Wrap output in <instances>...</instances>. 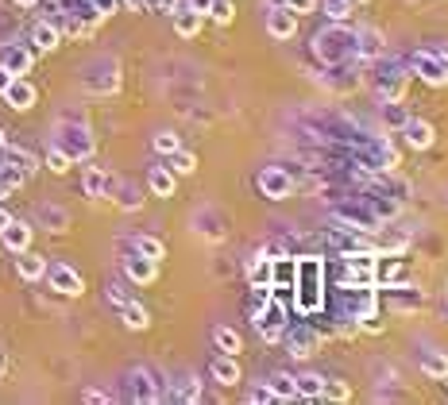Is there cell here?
<instances>
[{"label": "cell", "mask_w": 448, "mask_h": 405, "mask_svg": "<svg viewBox=\"0 0 448 405\" xmlns=\"http://www.w3.org/2000/svg\"><path fill=\"white\" fill-rule=\"evenodd\" d=\"M313 51L325 66H352L356 62V31L348 23H329L313 35Z\"/></svg>", "instance_id": "obj_1"}, {"label": "cell", "mask_w": 448, "mask_h": 405, "mask_svg": "<svg viewBox=\"0 0 448 405\" xmlns=\"http://www.w3.org/2000/svg\"><path fill=\"white\" fill-rule=\"evenodd\" d=\"M325 262L321 259H298V274H294V305H298V313L301 317H309V313H317L321 309V301H325Z\"/></svg>", "instance_id": "obj_2"}, {"label": "cell", "mask_w": 448, "mask_h": 405, "mask_svg": "<svg viewBox=\"0 0 448 405\" xmlns=\"http://www.w3.org/2000/svg\"><path fill=\"white\" fill-rule=\"evenodd\" d=\"M251 325L259 328V336H263L267 344H279L282 340V332H286L290 325H286V305L279 301V289H274V297L263 305V309L251 313Z\"/></svg>", "instance_id": "obj_3"}, {"label": "cell", "mask_w": 448, "mask_h": 405, "mask_svg": "<svg viewBox=\"0 0 448 405\" xmlns=\"http://www.w3.org/2000/svg\"><path fill=\"white\" fill-rule=\"evenodd\" d=\"M382 289V301H387L390 313H413L425 305V294L418 286H406V282H394V286H379Z\"/></svg>", "instance_id": "obj_4"}, {"label": "cell", "mask_w": 448, "mask_h": 405, "mask_svg": "<svg viewBox=\"0 0 448 405\" xmlns=\"http://www.w3.org/2000/svg\"><path fill=\"white\" fill-rule=\"evenodd\" d=\"M259 193L271 197V201H286L294 193V178L286 167H263L259 170Z\"/></svg>", "instance_id": "obj_5"}, {"label": "cell", "mask_w": 448, "mask_h": 405, "mask_svg": "<svg viewBox=\"0 0 448 405\" xmlns=\"http://www.w3.org/2000/svg\"><path fill=\"white\" fill-rule=\"evenodd\" d=\"M406 70H413L425 85H448V78H444V62L437 58L433 51H413L410 54V62H406Z\"/></svg>", "instance_id": "obj_6"}, {"label": "cell", "mask_w": 448, "mask_h": 405, "mask_svg": "<svg viewBox=\"0 0 448 405\" xmlns=\"http://www.w3.org/2000/svg\"><path fill=\"white\" fill-rule=\"evenodd\" d=\"M62 151L70 155V159H89L93 155V131L85 128V123H62Z\"/></svg>", "instance_id": "obj_7"}, {"label": "cell", "mask_w": 448, "mask_h": 405, "mask_svg": "<svg viewBox=\"0 0 448 405\" xmlns=\"http://www.w3.org/2000/svg\"><path fill=\"white\" fill-rule=\"evenodd\" d=\"M267 35L279 39V43H290V39L298 35V16L290 12V8L274 4L271 12H267Z\"/></svg>", "instance_id": "obj_8"}, {"label": "cell", "mask_w": 448, "mask_h": 405, "mask_svg": "<svg viewBox=\"0 0 448 405\" xmlns=\"http://www.w3.org/2000/svg\"><path fill=\"white\" fill-rule=\"evenodd\" d=\"M47 282H51V289H59V294H66V297L85 294V282H81V274H78L74 267H66V262H54V267H47Z\"/></svg>", "instance_id": "obj_9"}, {"label": "cell", "mask_w": 448, "mask_h": 405, "mask_svg": "<svg viewBox=\"0 0 448 405\" xmlns=\"http://www.w3.org/2000/svg\"><path fill=\"white\" fill-rule=\"evenodd\" d=\"M282 340H286V351L294 355V359H309V355H313L317 347H321V336H317L309 325L286 328V332H282Z\"/></svg>", "instance_id": "obj_10"}, {"label": "cell", "mask_w": 448, "mask_h": 405, "mask_svg": "<svg viewBox=\"0 0 448 405\" xmlns=\"http://www.w3.org/2000/svg\"><path fill=\"white\" fill-rule=\"evenodd\" d=\"M402 135H406V147H413V151H429L433 139H437V131H433V123H429V120L410 116V120L402 123Z\"/></svg>", "instance_id": "obj_11"}, {"label": "cell", "mask_w": 448, "mask_h": 405, "mask_svg": "<svg viewBox=\"0 0 448 405\" xmlns=\"http://www.w3.org/2000/svg\"><path fill=\"white\" fill-rule=\"evenodd\" d=\"M406 81H410V73H402L398 66H390L387 73H379V81H375L379 101H402V97H406Z\"/></svg>", "instance_id": "obj_12"}, {"label": "cell", "mask_w": 448, "mask_h": 405, "mask_svg": "<svg viewBox=\"0 0 448 405\" xmlns=\"http://www.w3.org/2000/svg\"><path fill=\"white\" fill-rule=\"evenodd\" d=\"M124 274H128V282L147 286V282H155V274H159V262L147 259V255H140V251H132L124 259Z\"/></svg>", "instance_id": "obj_13"}, {"label": "cell", "mask_w": 448, "mask_h": 405, "mask_svg": "<svg viewBox=\"0 0 448 405\" xmlns=\"http://www.w3.org/2000/svg\"><path fill=\"white\" fill-rule=\"evenodd\" d=\"M382 31L379 28H363L356 31V62H375V58H382Z\"/></svg>", "instance_id": "obj_14"}, {"label": "cell", "mask_w": 448, "mask_h": 405, "mask_svg": "<svg viewBox=\"0 0 448 405\" xmlns=\"http://www.w3.org/2000/svg\"><path fill=\"white\" fill-rule=\"evenodd\" d=\"M8 101V109H16V112H28L31 104H35V85H31L28 78H12V85L0 93Z\"/></svg>", "instance_id": "obj_15"}, {"label": "cell", "mask_w": 448, "mask_h": 405, "mask_svg": "<svg viewBox=\"0 0 448 405\" xmlns=\"http://www.w3.org/2000/svg\"><path fill=\"white\" fill-rule=\"evenodd\" d=\"M298 259L294 255H271V286L274 289H294Z\"/></svg>", "instance_id": "obj_16"}, {"label": "cell", "mask_w": 448, "mask_h": 405, "mask_svg": "<svg viewBox=\"0 0 448 405\" xmlns=\"http://www.w3.org/2000/svg\"><path fill=\"white\" fill-rule=\"evenodd\" d=\"M0 239H4L8 251H28L31 247V224H23V220H8V228L0 231Z\"/></svg>", "instance_id": "obj_17"}, {"label": "cell", "mask_w": 448, "mask_h": 405, "mask_svg": "<svg viewBox=\"0 0 448 405\" xmlns=\"http://www.w3.org/2000/svg\"><path fill=\"white\" fill-rule=\"evenodd\" d=\"M132 398L135 401H159L162 386L151 378V370H132Z\"/></svg>", "instance_id": "obj_18"}, {"label": "cell", "mask_w": 448, "mask_h": 405, "mask_svg": "<svg viewBox=\"0 0 448 405\" xmlns=\"http://www.w3.org/2000/svg\"><path fill=\"white\" fill-rule=\"evenodd\" d=\"M16 270H20L23 282H39V278L47 274V259L31 255V247H28V251H16Z\"/></svg>", "instance_id": "obj_19"}, {"label": "cell", "mask_w": 448, "mask_h": 405, "mask_svg": "<svg viewBox=\"0 0 448 405\" xmlns=\"http://www.w3.org/2000/svg\"><path fill=\"white\" fill-rule=\"evenodd\" d=\"M109 174H104V167H85V174H81V189H85L89 201H97V197L109 193Z\"/></svg>", "instance_id": "obj_20"}, {"label": "cell", "mask_w": 448, "mask_h": 405, "mask_svg": "<svg viewBox=\"0 0 448 405\" xmlns=\"http://www.w3.org/2000/svg\"><path fill=\"white\" fill-rule=\"evenodd\" d=\"M31 43H35V51L51 54V51H54V47H59V43H62V31H59V23H51V20L35 23V31H31Z\"/></svg>", "instance_id": "obj_21"}, {"label": "cell", "mask_w": 448, "mask_h": 405, "mask_svg": "<svg viewBox=\"0 0 448 405\" xmlns=\"http://www.w3.org/2000/svg\"><path fill=\"white\" fill-rule=\"evenodd\" d=\"M0 62H4L16 78H23V73H31V66H35V51H28V47H8Z\"/></svg>", "instance_id": "obj_22"}, {"label": "cell", "mask_w": 448, "mask_h": 405, "mask_svg": "<svg viewBox=\"0 0 448 405\" xmlns=\"http://www.w3.org/2000/svg\"><path fill=\"white\" fill-rule=\"evenodd\" d=\"M209 370H213V378L221 386H236V382H240V363H236V355H217Z\"/></svg>", "instance_id": "obj_23"}, {"label": "cell", "mask_w": 448, "mask_h": 405, "mask_svg": "<svg viewBox=\"0 0 448 405\" xmlns=\"http://www.w3.org/2000/svg\"><path fill=\"white\" fill-rule=\"evenodd\" d=\"M201 20H205V16H198L193 8H182V4L174 8V31H178L182 39H193V35H198V31H201Z\"/></svg>", "instance_id": "obj_24"}, {"label": "cell", "mask_w": 448, "mask_h": 405, "mask_svg": "<svg viewBox=\"0 0 448 405\" xmlns=\"http://www.w3.org/2000/svg\"><path fill=\"white\" fill-rule=\"evenodd\" d=\"M421 375L441 382V378L448 375V351H437V347H429V351L421 355Z\"/></svg>", "instance_id": "obj_25"}, {"label": "cell", "mask_w": 448, "mask_h": 405, "mask_svg": "<svg viewBox=\"0 0 448 405\" xmlns=\"http://www.w3.org/2000/svg\"><path fill=\"white\" fill-rule=\"evenodd\" d=\"M213 344H217V351H221V355H240L243 351L240 332H236V328H228V325H217L213 328Z\"/></svg>", "instance_id": "obj_26"}, {"label": "cell", "mask_w": 448, "mask_h": 405, "mask_svg": "<svg viewBox=\"0 0 448 405\" xmlns=\"http://www.w3.org/2000/svg\"><path fill=\"white\" fill-rule=\"evenodd\" d=\"M120 317H124V325L132 328V332H143V328L151 325V313L143 309V305L135 301V297H132V301H128V305H120Z\"/></svg>", "instance_id": "obj_27"}, {"label": "cell", "mask_w": 448, "mask_h": 405, "mask_svg": "<svg viewBox=\"0 0 448 405\" xmlns=\"http://www.w3.org/2000/svg\"><path fill=\"white\" fill-rule=\"evenodd\" d=\"M294 386H298V398H305V401H321V386H325V378H321V375H309V370H301V375H294Z\"/></svg>", "instance_id": "obj_28"}, {"label": "cell", "mask_w": 448, "mask_h": 405, "mask_svg": "<svg viewBox=\"0 0 448 405\" xmlns=\"http://www.w3.org/2000/svg\"><path fill=\"white\" fill-rule=\"evenodd\" d=\"M147 186H151L155 197H174V174H170L167 167H151Z\"/></svg>", "instance_id": "obj_29"}, {"label": "cell", "mask_w": 448, "mask_h": 405, "mask_svg": "<svg viewBox=\"0 0 448 405\" xmlns=\"http://www.w3.org/2000/svg\"><path fill=\"white\" fill-rule=\"evenodd\" d=\"M85 89H89V93H116V89H120V70H116V62L104 66V78H89Z\"/></svg>", "instance_id": "obj_30"}, {"label": "cell", "mask_w": 448, "mask_h": 405, "mask_svg": "<svg viewBox=\"0 0 448 405\" xmlns=\"http://www.w3.org/2000/svg\"><path fill=\"white\" fill-rule=\"evenodd\" d=\"M167 170L174 174V178H178V174H193V170H198V155H193V151H182V147H178V151H170V155H167Z\"/></svg>", "instance_id": "obj_31"}, {"label": "cell", "mask_w": 448, "mask_h": 405, "mask_svg": "<svg viewBox=\"0 0 448 405\" xmlns=\"http://www.w3.org/2000/svg\"><path fill=\"white\" fill-rule=\"evenodd\" d=\"M274 390V398L279 401H294L298 398V386H294V375H286V370H279V375H271V382H267Z\"/></svg>", "instance_id": "obj_32"}, {"label": "cell", "mask_w": 448, "mask_h": 405, "mask_svg": "<svg viewBox=\"0 0 448 405\" xmlns=\"http://www.w3.org/2000/svg\"><path fill=\"white\" fill-rule=\"evenodd\" d=\"M321 401H352V386H348L344 378H325Z\"/></svg>", "instance_id": "obj_33"}, {"label": "cell", "mask_w": 448, "mask_h": 405, "mask_svg": "<svg viewBox=\"0 0 448 405\" xmlns=\"http://www.w3.org/2000/svg\"><path fill=\"white\" fill-rule=\"evenodd\" d=\"M321 8H325V16H329L332 23H348L356 16V4L352 0H321Z\"/></svg>", "instance_id": "obj_34"}, {"label": "cell", "mask_w": 448, "mask_h": 405, "mask_svg": "<svg viewBox=\"0 0 448 405\" xmlns=\"http://www.w3.org/2000/svg\"><path fill=\"white\" fill-rule=\"evenodd\" d=\"M410 120V112H406V104L402 101H382V123L387 128H394V131H402V123Z\"/></svg>", "instance_id": "obj_35"}, {"label": "cell", "mask_w": 448, "mask_h": 405, "mask_svg": "<svg viewBox=\"0 0 448 405\" xmlns=\"http://www.w3.org/2000/svg\"><path fill=\"white\" fill-rule=\"evenodd\" d=\"M39 220H43V228H51V231H66V224H70L66 209H59V205H43V209H39Z\"/></svg>", "instance_id": "obj_36"}, {"label": "cell", "mask_w": 448, "mask_h": 405, "mask_svg": "<svg viewBox=\"0 0 448 405\" xmlns=\"http://www.w3.org/2000/svg\"><path fill=\"white\" fill-rule=\"evenodd\" d=\"M132 247H135L140 255H147V259H155V262L167 259V247H162V239H155V236H135Z\"/></svg>", "instance_id": "obj_37"}, {"label": "cell", "mask_w": 448, "mask_h": 405, "mask_svg": "<svg viewBox=\"0 0 448 405\" xmlns=\"http://www.w3.org/2000/svg\"><path fill=\"white\" fill-rule=\"evenodd\" d=\"M0 155H4V159H8V162H16V167H20L23 174H35V170H39V162H35V155H28V151H20V147H4V151H0Z\"/></svg>", "instance_id": "obj_38"}, {"label": "cell", "mask_w": 448, "mask_h": 405, "mask_svg": "<svg viewBox=\"0 0 448 405\" xmlns=\"http://www.w3.org/2000/svg\"><path fill=\"white\" fill-rule=\"evenodd\" d=\"M109 189H112V186H109ZM112 193H116V205H120V209H128V212L143 205V193H140L135 186H116Z\"/></svg>", "instance_id": "obj_39"}, {"label": "cell", "mask_w": 448, "mask_h": 405, "mask_svg": "<svg viewBox=\"0 0 448 405\" xmlns=\"http://www.w3.org/2000/svg\"><path fill=\"white\" fill-rule=\"evenodd\" d=\"M70 167H74V159H70L62 147H51V151H47V170L51 174H66Z\"/></svg>", "instance_id": "obj_40"}, {"label": "cell", "mask_w": 448, "mask_h": 405, "mask_svg": "<svg viewBox=\"0 0 448 405\" xmlns=\"http://www.w3.org/2000/svg\"><path fill=\"white\" fill-rule=\"evenodd\" d=\"M205 16H209V20H217V23H232V16H236V4H232V0H213Z\"/></svg>", "instance_id": "obj_41"}, {"label": "cell", "mask_w": 448, "mask_h": 405, "mask_svg": "<svg viewBox=\"0 0 448 405\" xmlns=\"http://www.w3.org/2000/svg\"><path fill=\"white\" fill-rule=\"evenodd\" d=\"M151 143H155V151H159V155H170V151H178V147H182V139H178L174 131H159Z\"/></svg>", "instance_id": "obj_42"}, {"label": "cell", "mask_w": 448, "mask_h": 405, "mask_svg": "<svg viewBox=\"0 0 448 405\" xmlns=\"http://www.w3.org/2000/svg\"><path fill=\"white\" fill-rule=\"evenodd\" d=\"M201 398V382L198 378H182V386H178V401H198Z\"/></svg>", "instance_id": "obj_43"}, {"label": "cell", "mask_w": 448, "mask_h": 405, "mask_svg": "<svg viewBox=\"0 0 448 405\" xmlns=\"http://www.w3.org/2000/svg\"><path fill=\"white\" fill-rule=\"evenodd\" d=\"M104 297H109V301H112V305H116V309H120V305H128V301H132V289H124L120 282H112L109 289H104Z\"/></svg>", "instance_id": "obj_44"}, {"label": "cell", "mask_w": 448, "mask_h": 405, "mask_svg": "<svg viewBox=\"0 0 448 405\" xmlns=\"http://www.w3.org/2000/svg\"><path fill=\"white\" fill-rule=\"evenodd\" d=\"M279 4H282V8H290L294 16H309V12L317 8V0H279Z\"/></svg>", "instance_id": "obj_45"}, {"label": "cell", "mask_w": 448, "mask_h": 405, "mask_svg": "<svg viewBox=\"0 0 448 405\" xmlns=\"http://www.w3.org/2000/svg\"><path fill=\"white\" fill-rule=\"evenodd\" d=\"M248 401H279V398H274V390L263 382V386H255V390L248 394Z\"/></svg>", "instance_id": "obj_46"}, {"label": "cell", "mask_w": 448, "mask_h": 405, "mask_svg": "<svg viewBox=\"0 0 448 405\" xmlns=\"http://www.w3.org/2000/svg\"><path fill=\"white\" fill-rule=\"evenodd\" d=\"M93 8L101 12V20H104V16H112L120 8V0H93Z\"/></svg>", "instance_id": "obj_47"}, {"label": "cell", "mask_w": 448, "mask_h": 405, "mask_svg": "<svg viewBox=\"0 0 448 405\" xmlns=\"http://www.w3.org/2000/svg\"><path fill=\"white\" fill-rule=\"evenodd\" d=\"M12 78H16V73H12V70H8V66H4V62H0V93H4V89H8V85H12Z\"/></svg>", "instance_id": "obj_48"}, {"label": "cell", "mask_w": 448, "mask_h": 405, "mask_svg": "<svg viewBox=\"0 0 448 405\" xmlns=\"http://www.w3.org/2000/svg\"><path fill=\"white\" fill-rule=\"evenodd\" d=\"M209 4H213V0H186V8H193L198 16H205V12H209Z\"/></svg>", "instance_id": "obj_49"}, {"label": "cell", "mask_w": 448, "mask_h": 405, "mask_svg": "<svg viewBox=\"0 0 448 405\" xmlns=\"http://www.w3.org/2000/svg\"><path fill=\"white\" fill-rule=\"evenodd\" d=\"M155 8H159V12H167V16H174L178 0H155Z\"/></svg>", "instance_id": "obj_50"}, {"label": "cell", "mask_w": 448, "mask_h": 405, "mask_svg": "<svg viewBox=\"0 0 448 405\" xmlns=\"http://www.w3.org/2000/svg\"><path fill=\"white\" fill-rule=\"evenodd\" d=\"M85 401H97V405H101V401H109V394H104V390H85Z\"/></svg>", "instance_id": "obj_51"}, {"label": "cell", "mask_w": 448, "mask_h": 405, "mask_svg": "<svg viewBox=\"0 0 448 405\" xmlns=\"http://www.w3.org/2000/svg\"><path fill=\"white\" fill-rule=\"evenodd\" d=\"M433 54L441 58V62H448V39H444V43H437V47H433Z\"/></svg>", "instance_id": "obj_52"}, {"label": "cell", "mask_w": 448, "mask_h": 405, "mask_svg": "<svg viewBox=\"0 0 448 405\" xmlns=\"http://www.w3.org/2000/svg\"><path fill=\"white\" fill-rule=\"evenodd\" d=\"M8 220H12V212H8V209H4V205H0V231H4V228H8Z\"/></svg>", "instance_id": "obj_53"}, {"label": "cell", "mask_w": 448, "mask_h": 405, "mask_svg": "<svg viewBox=\"0 0 448 405\" xmlns=\"http://www.w3.org/2000/svg\"><path fill=\"white\" fill-rule=\"evenodd\" d=\"M12 4H20V8H35L39 0H12Z\"/></svg>", "instance_id": "obj_54"}, {"label": "cell", "mask_w": 448, "mask_h": 405, "mask_svg": "<svg viewBox=\"0 0 448 405\" xmlns=\"http://www.w3.org/2000/svg\"><path fill=\"white\" fill-rule=\"evenodd\" d=\"M8 193H12V186H4V181H0V201H4Z\"/></svg>", "instance_id": "obj_55"}, {"label": "cell", "mask_w": 448, "mask_h": 405, "mask_svg": "<svg viewBox=\"0 0 448 405\" xmlns=\"http://www.w3.org/2000/svg\"><path fill=\"white\" fill-rule=\"evenodd\" d=\"M4 147H8V135H4V131H0V151H4Z\"/></svg>", "instance_id": "obj_56"}, {"label": "cell", "mask_w": 448, "mask_h": 405, "mask_svg": "<svg viewBox=\"0 0 448 405\" xmlns=\"http://www.w3.org/2000/svg\"><path fill=\"white\" fill-rule=\"evenodd\" d=\"M352 4H368V0H352Z\"/></svg>", "instance_id": "obj_57"}, {"label": "cell", "mask_w": 448, "mask_h": 405, "mask_svg": "<svg viewBox=\"0 0 448 405\" xmlns=\"http://www.w3.org/2000/svg\"><path fill=\"white\" fill-rule=\"evenodd\" d=\"M441 382H444V386H448V375H444V378H441Z\"/></svg>", "instance_id": "obj_58"}]
</instances>
